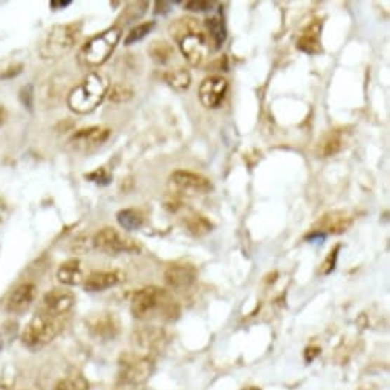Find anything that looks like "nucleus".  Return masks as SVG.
Here are the masks:
<instances>
[{
    "mask_svg": "<svg viewBox=\"0 0 390 390\" xmlns=\"http://www.w3.org/2000/svg\"><path fill=\"white\" fill-rule=\"evenodd\" d=\"M112 130L107 129L103 126H94V127H86L75 132L72 137L67 141V147H69L75 154H89L94 152L98 147L109 140Z\"/></svg>",
    "mask_w": 390,
    "mask_h": 390,
    "instance_id": "obj_10",
    "label": "nucleus"
},
{
    "mask_svg": "<svg viewBox=\"0 0 390 390\" xmlns=\"http://www.w3.org/2000/svg\"><path fill=\"white\" fill-rule=\"evenodd\" d=\"M20 98H22V101H23V105H25V106H27L28 109H32V88H31V86L23 88Z\"/></svg>",
    "mask_w": 390,
    "mask_h": 390,
    "instance_id": "obj_32",
    "label": "nucleus"
},
{
    "mask_svg": "<svg viewBox=\"0 0 390 390\" xmlns=\"http://www.w3.org/2000/svg\"><path fill=\"white\" fill-rule=\"evenodd\" d=\"M116 220H118V224H120V227L124 228V230L133 231L142 227L144 216L141 215V211L135 210V208H124L121 211H118Z\"/></svg>",
    "mask_w": 390,
    "mask_h": 390,
    "instance_id": "obj_25",
    "label": "nucleus"
},
{
    "mask_svg": "<svg viewBox=\"0 0 390 390\" xmlns=\"http://www.w3.org/2000/svg\"><path fill=\"white\" fill-rule=\"evenodd\" d=\"M74 304H75V295L71 291L63 290V288H54V290H51L49 292L45 294L43 309L41 311L51 314V316L62 317L66 312H69L72 309Z\"/></svg>",
    "mask_w": 390,
    "mask_h": 390,
    "instance_id": "obj_15",
    "label": "nucleus"
},
{
    "mask_svg": "<svg viewBox=\"0 0 390 390\" xmlns=\"http://www.w3.org/2000/svg\"><path fill=\"white\" fill-rule=\"evenodd\" d=\"M168 187L173 198L202 196L213 190V184L208 177L190 170H176L168 177Z\"/></svg>",
    "mask_w": 390,
    "mask_h": 390,
    "instance_id": "obj_8",
    "label": "nucleus"
},
{
    "mask_svg": "<svg viewBox=\"0 0 390 390\" xmlns=\"http://www.w3.org/2000/svg\"><path fill=\"white\" fill-rule=\"evenodd\" d=\"M5 216H6V206L2 201H0V222L5 219Z\"/></svg>",
    "mask_w": 390,
    "mask_h": 390,
    "instance_id": "obj_35",
    "label": "nucleus"
},
{
    "mask_svg": "<svg viewBox=\"0 0 390 390\" xmlns=\"http://www.w3.org/2000/svg\"><path fill=\"white\" fill-rule=\"evenodd\" d=\"M198 278V271L193 265L185 264H175L170 265L164 273V281L168 286V290L182 292L187 291L194 285Z\"/></svg>",
    "mask_w": 390,
    "mask_h": 390,
    "instance_id": "obj_12",
    "label": "nucleus"
},
{
    "mask_svg": "<svg viewBox=\"0 0 390 390\" xmlns=\"http://www.w3.org/2000/svg\"><path fill=\"white\" fill-rule=\"evenodd\" d=\"M109 80L105 74L92 72L67 95V106L75 114H89L95 110L109 92Z\"/></svg>",
    "mask_w": 390,
    "mask_h": 390,
    "instance_id": "obj_3",
    "label": "nucleus"
},
{
    "mask_svg": "<svg viewBox=\"0 0 390 390\" xmlns=\"http://www.w3.org/2000/svg\"><path fill=\"white\" fill-rule=\"evenodd\" d=\"M228 90V83L225 79L213 75L201 83L199 100L207 109H217L224 103Z\"/></svg>",
    "mask_w": 390,
    "mask_h": 390,
    "instance_id": "obj_13",
    "label": "nucleus"
},
{
    "mask_svg": "<svg viewBox=\"0 0 390 390\" xmlns=\"http://www.w3.org/2000/svg\"><path fill=\"white\" fill-rule=\"evenodd\" d=\"M154 374V361L138 352H126L118 363V381L127 387L146 384Z\"/></svg>",
    "mask_w": 390,
    "mask_h": 390,
    "instance_id": "obj_6",
    "label": "nucleus"
},
{
    "mask_svg": "<svg viewBox=\"0 0 390 390\" xmlns=\"http://www.w3.org/2000/svg\"><path fill=\"white\" fill-rule=\"evenodd\" d=\"M172 37L177 41L182 55L191 66H201L208 58L210 40L207 34L199 28L196 19L184 17L170 25Z\"/></svg>",
    "mask_w": 390,
    "mask_h": 390,
    "instance_id": "obj_2",
    "label": "nucleus"
},
{
    "mask_svg": "<svg viewBox=\"0 0 390 390\" xmlns=\"http://www.w3.org/2000/svg\"><path fill=\"white\" fill-rule=\"evenodd\" d=\"M49 5H51V8H66L71 5V2L69 0H66V2H57V0H54V2H51Z\"/></svg>",
    "mask_w": 390,
    "mask_h": 390,
    "instance_id": "obj_33",
    "label": "nucleus"
},
{
    "mask_svg": "<svg viewBox=\"0 0 390 390\" xmlns=\"http://www.w3.org/2000/svg\"><path fill=\"white\" fill-rule=\"evenodd\" d=\"M126 281V274L120 269L94 271L84 278V290L89 292H101Z\"/></svg>",
    "mask_w": 390,
    "mask_h": 390,
    "instance_id": "obj_14",
    "label": "nucleus"
},
{
    "mask_svg": "<svg viewBox=\"0 0 390 390\" xmlns=\"http://www.w3.org/2000/svg\"><path fill=\"white\" fill-rule=\"evenodd\" d=\"M320 32H321V22L314 20L309 27L304 28L300 34L299 40H297V46L300 51L308 54H318L321 51L320 43Z\"/></svg>",
    "mask_w": 390,
    "mask_h": 390,
    "instance_id": "obj_20",
    "label": "nucleus"
},
{
    "mask_svg": "<svg viewBox=\"0 0 390 390\" xmlns=\"http://www.w3.org/2000/svg\"><path fill=\"white\" fill-rule=\"evenodd\" d=\"M121 28H109L90 37L79 53V60L86 67H98L109 60L116 45L121 40Z\"/></svg>",
    "mask_w": 390,
    "mask_h": 390,
    "instance_id": "obj_4",
    "label": "nucleus"
},
{
    "mask_svg": "<svg viewBox=\"0 0 390 390\" xmlns=\"http://www.w3.org/2000/svg\"><path fill=\"white\" fill-rule=\"evenodd\" d=\"M92 245L100 251L107 254H135L140 253V243L129 236H124L114 227H105L92 237Z\"/></svg>",
    "mask_w": 390,
    "mask_h": 390,
    "instance_id": "obj_9",
    "label": "nucleus"
},
{
    "mask_svg": "<svg viewBox=\"0 0 390 390\" xmlns=\"http://www.w3.org/2000/svg\"><path fill=\"white\" fill-rule=\"evenodd\" d=\"M54 390H89V383L83 375L71 374L58 381Z\"/></svg>",
    "mask_w": 390,
    "mask_h": 390,
    "instance_id": "obj_27",
    "label": "nucleus"
},
{
    "mask_svg": "<svg viewBox=\"0 0 390 390\" xmlns=\"http://www.w3.org/2000/svg\"><path fill=\"white\" fill-rule=\"evenodd\" d=\"M184 225H185V228H187V231L190 234L198 236V237L210 233L211 228H213V225H211L210 220L206 216H202L199 213H193V215L185 217Z\"/></svg>",
    "mask_w": 390,
    "mask_h": 390,
    "instance_id": "obj_26",
    "label": "nucleus"
},
{
    "mask_svg": "<svg viewBox=\"0 0 390 390\" xmlns=\"http://www.w3.org/2000/svg\"><path fill=\"white\" fill-rule=\"evenodd\" d=\"M81 27L80 23H66L57 25L49 31L43 46H41V57L51 60V58H60L66 55L79 41Z\"/></svg>",
    "mask_w": 390,
    "mask_h": 390,
    "instance_id": "obj_7",
    "label": "nucleus"
},
{
    "mask_svg": "<svg viewBox=\"0 0 390 390\" xmlns=\"http://www.w3.org/2000/svg\"><path fill=\"white\" fill-rule=\"evenodd\" d=\"M58 282L66 286H77L84 283V271L79 260H67L57 271Z\"/></svg>",
    "mask_w": 390,
    "mask_h": 390,
    "instance_id": "obj_21",
    "label": "nucleus"
},
{
    "mask_svg": "<svg viewBox=\"0 0 390 390\" xmlns=\"http://www.w3.org/2000/svg\"><path fill=\"white\" fill-rule=\"evenodd\" d=\"M62 317L51 316L45 311H40L23 329L22 342L28 347H41L53 342L62 332Z\"/></svg>",
    "mask_w": 390,
    "mask_h": 390,
    "instance_id": "obj_5",
    "label": "nucleus"
},
{
    "mask_svg": "<svg viewBox=\"0 0 390 390\" xmlns=\"http://www.w3.org/2000/svg\"><path fill=\"white\" fill-rule=\"evenodd\" d=\"M340 250V247H335L334 250H330V253L328 254V257L325 260V264L321 265L323 267V274H329L330 271L335 268V262H337V253Z\"/></svg>",
    "mask_w": 390,
    "mask_h": 390,
    "instance_id": "obj_30",
    "label": "nucleus"
},
{
    "mask_svg": "<svg viewBox=\"0 0 390 390\" xmlns=\"http://www.w3.org/2000/svg\"><path fill=\"white\" fill-rule=\"evenodd\" d=\"M0 390H10V387L5 386V384H0Z\"/></svg>",
    "mask_w": 390,
    "mask_h": 390,
    "instance_id": "obj_36",
    "label": "nucleus"
},
{
    "mask_svg": "<svg viewBox=\"0 0 390 390\" xmlns=\"http://www.w3.org/2000/svg\"><path fill=\"white\" fill-rule=\"evenodd\" d=\"M346 144V132L343 129H334L325 133L317 144L318 158H330L337 155Z\"/></svg>",
    "mask_w": 390,
    "mask_h": 390,
    "instance_id": "obj_19",
    "label": "nucleus"
},
{
    "mask_svg": "<svg viewBox=\"0 0 390 390\" xmlns=\"http://www.w3.org/2000/svg\"><path fill=\"white\" fill-rule=\"evenodd\" d=\"M154 27H155V22H144V23L137 25V27L132 28L130 32L126 36L124 45L130 46V45L138 43V41H141L144 37L147 36V34H150V31L154 29Z\"/></svg>",
    "mask_w": 390,
    "mask_h": 390,
    "instance_id": "obj_29",
    "label": "nucleus"
},
{
    "mask_svg": "<svg viewBox=\"0 0 390 390\" xmlns=\"http://www.w3.org/2000/svg\"><path fill=\"white\" fill-rule=\"evenodd\" d=\"M130 311L142 321H173L180 316V304L164 288L146 286L133 294Z\"/></svg>",
    "mask_w": 390,
    "mask_h": 390,
    "instance_id": "obj_1",
    "label": "nucleus"
},
{
    "mask_svg": "<svg viewBox=\"0 0 390 390\" xmlns=\"http://www.w3.org/2000/svg\"><path fill=\"white\" fill-rule=\"evenodd\" d=\"M107 97L112 103H118V105L127 103V101H130L133 98V89L124 83H116L114 84L112 89L107 92Z\"/></svg>",
    "mask_w": 390,
    "mask_h": 390,
    "instance_id": "obj_28",
    "label": "nucleus"
},
{
    "mask_svg": "<svg viewBox=\"0 0 390 390\" xmlns=\"http://www.w3.org/2000/svg\"><path fill=\"white\" fill-rule=\"evenodd\" d=\"M184 6L187 8V10L190 11H208L211 6H213V4L211 2H202V0H193V2H185Z\"/></svg>",
    "mask_w": 390,
    "mask_h": 390,
    "instance_id": "obj_31",
    "label": "nucleus"
},
{
    "mask_svg": "<svg viewBox=\"0 0 390 390\" xmlns=\"http://www.w3.org/2000/svg\"><path fill=\"white\" fill-rule=\"evenodd\" d=\"M352 224V217L344 211H329L323 215L316 224L314 231L320 234H342Z\"/></svg>",
    "mask_w": 390,
    "mask_h": 390,
    "instance_id": "obj_17",
    "label": "nucleus"
},
{
    "mask_svg": "<svg viewBox=\"0 0 390 390\" xmlns=\"http://www.w3.org/2000/svg\"><path fill=\"white\" fill-rule=\"evenodd\" d=\"M5 120H6V109L0 105V127L5 124Z\"/></svg>",
    "mask_w": 390,
    "mask_h": 390,
    "instance_id": "obj_34",
    "label": "nucleus"
},
{
    "mask_svg": "<svg viewBox=\"0 0 390 390\" xmlns=\"http://www.w3.org/2000/svg\"><path fill=\"white\" fill-rule=\"evenodd\" d=\"M37 297V286L34 283H22L8 297L6 311L10 314L27 312Z\"/></svg>",
    "mask_w": 390,
    "mask_h": 390,
    "instance_id": "obj_16",
    "label": "nucleus"
},
{
    "mask_svg": "<svg viewBox=\"0 0 390 390\" xmlns=\"http://www.w3.org/2000/svg\"><path fill=\"white\" fill-rule=\"evenodd\" d=\"M90 332L100 340H112L120 332V323L114 314H98L90 320Z\"/></svg>",
    "mask_w": 390,
    "mask_h": 390,
    "instance_id": "obj_18",
    "label": "nucleus"
},
{
    "mask_svg": "<svg viewBox=\"0 0 390 390\" xmlns=\"http://www.w3.org/2000/svg\"><path fill=\"white\" fill-rule=\"evenodd\" d=\"M206 29L208 32V40H211V43L215 45L216 49H219L225 43L227 40V29L224 22L219 19V17H210L206 20Z\"/></svg>",
    "mask_w": 390,
    "mask_h": 390,
    "instance_id": "obj_23",
    "label": "nucleus"
},
{
    "mask_svg": "<svg viewBox=\"0 0 390 390\" xmlns=\"http://www.w3.org/2000/svg\"><path fill=\"white\" fill-rule=\"evenodd\" d=\"M163 79L168 84V86L173 88L175 90L189 89L190 83H191L190 72L182 69V67H176V69L166 71L164 75H163Z\"/></svg>",
    "mask_w": 390,
    "mask_h": 390,
    "instance_id": "obj_24",
    "label": "nucleus"
},
{
    "mask_svg": "<svg viewBox=\"0 0 390 390\" xmlns=\"http://www.w3.org/2000/svg\"><path fill=\"white\" fill-rule=\"evenodd\" d=\"M243 390H260L259 387H247V389H243Z\"/></svg>",
    "mask_w": 390,
    "mask_h": 390,
    "instance_id": "obj_37",
    "label": "nucleus"
},
{
    "mask_svg": "<svg viewBox=\"0 0 390 390\" xmlns=\"http://www.w3.org/2000/svg\"><path fill=\"white\" fill-rule=\"evenodd\" d=\"M132 340L135 347H137L135 352L152 358V354H156L164 349L167 343V334L161 326L149 325L141 326L140 329L135 330Z\"/></svg>",
    "mask_w": 390,
    "mask_h": 390,
    "instance_id": "obj_11",
    "label": "nucleus"
},
{
    "mask_svg": "<svg viewBox=\"0 0 390 390\" xmlns=\"http://www.w3.org/2000/svg\"><path fill=\"white\" fill-rule=\"evenodd\" d=\"M149 55L152 57L156 65H166L173 58L175 51L170 43H167L164 40H155L152 41L149 46Z\"/></svg>",
    "mask_w": 390,
    "mask_h": 390,
    "instance_id": "obj_22",
    "label": "nucleus"
}]
</instances>
